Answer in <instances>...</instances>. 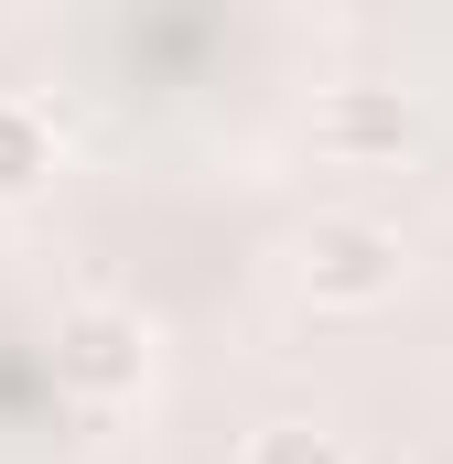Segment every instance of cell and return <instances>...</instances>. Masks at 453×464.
Returning a JSON list of instances; mask_svg holds the SVG:
<instances>
[{"mask_svg":"<svg viewBox=\"0 0 453 464\" xmlns=\"http://www.w3.org/2000/svg\"><path fill=\"white\" fill-rule=\"evenodd\" d=\"M54 389L76 411H130L151 389V324L130 303H76L54 314Z\"/></svg>","mask_w":453,"mask_h":464,"instance_id":"obj_2","label":"cell"},{"mask_svg":"<svg viewBox=\"0 0 453 464\" xmlns=\"http://www.w3.org/2000/svg\"><path fill=\"white\" fill-rule=\"evenodd\" d=\"M281 259H292V292H303L313 314H378V303L400 292V270H410L400 227H389V217H356V206L303 217Z\"/></svg>","mask_w":453,"mask_h":464,"instance_id":"obj_1","label":"cell"},{"mask_svg":"<svg viewBox=\"0 0 453 464\" xmlns=\"http://www.w3.org/2000/svg\"><path fill=\"white\" fill-rule=\"evenodd\" d=\"M43 173H54V119L33 98H0V206H22Z\"/></svg>","mask_w":453,"mask_h":464,"instance_id":"obj_4","label":"cell"},{"mask_svg":"<svg viewBox=\"0 0 453 464\" xmlns=\"http://www.w3.org/2000/svg\"><path fill=\"white\" fill-rule=\"evenodd\" d=\"M410 130H421V109L400 87H324L313 98V151L324 162H400Z\"/></svg>","mask_w":453,"mask_h":464,"instance_id":"obj_3","label":"cell"},{"mask_svg":"<svg viewBox=\"0 0 453 464\" xmlns=\"http://www.w3.org/2000/svg\"><path fill=\"white\" fill-rule=\"evenodd\" d=\"M237 464H356V454H345V432H324V421H259L237 443Z\"/></svg>","mask_w":453,"mask_h":464,"instance_id":"obj_5","label":"cell"}]
</instances>
